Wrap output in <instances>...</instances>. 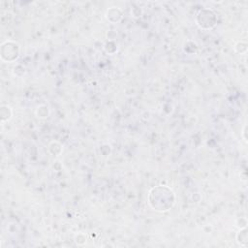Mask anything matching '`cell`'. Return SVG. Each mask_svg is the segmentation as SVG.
<instances>
[{
  "label": "cell",
  "instance_id": "1",
  "mask_svg": "<svg viewBox=\"0 0 248 248\" xmlns=\"http://www.w3.org/2000/svg\"><path fill=\"white\" fill-rule=\"evenodd\" d=\"M238 234L241 235V237H240L241 240L238 241V243H239L240 245H242V246H246V244H247V233H246V228L244 227L243 230H240Z\"/></svg>",
  "mask_w": 248,
  "mask_h": 248
}]
</instances>
